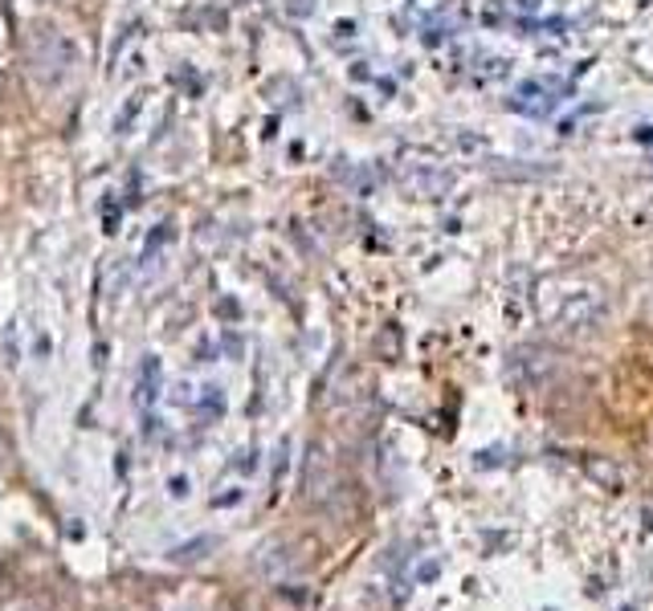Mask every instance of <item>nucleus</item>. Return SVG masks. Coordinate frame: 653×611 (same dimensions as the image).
Listing matches in <instances>:
<instances>
[{
  "label": "nucleus",
  "mask_w": 653,
  "mask_h": 611,
  "mask_svg": "<svg viewBox=\"0 0 653 611\" xmlns=\"http://www.w3.org/2000/svg\"><path fill=\"white\" fill-rule=\"evenodd\" d=\"M539 314L560 331H589L605 319V293L592 281H551L539 293Z\"/></svg>",
  "instance_id": "1"
},
{
  "label": "nucleus",
  "mask_w": 653,
  "mask_h": 611,
  "mask_svg": "<svg viewBox=\"0 0 653 611\" xmlns=\"http://www.w3.org/2000/svg\"><path fill=\"white\" fill-rule=\"evenodd\" d=\"M29 61L33 74L41 77L46 86H62L70 70H74V46L58 25H33L29 33Z\"/></svg>",
  "instance_id": "2"
},
{
  "label": "nucleus",
  "mask_w": 653,
  "mask_h": 611,
  "mask_svg": "<svg viewBox=\"0 0 653 611\" xmlns=\"http://www.w3.org/2000/svg\"><path fill=\"white\" fill-rule=\"evenodd\" d=\"M405 183H408V188H413V192H417V196H425V200H441V196H446V192H450V188H453V176H450V171L429 168V164H425V168H413V171H408Z\"/></svg>",
  "instance_id": "3"
},
{
  "label": "nucleus",
  "mask_w": 653,
  "mask_h": 611,
  "mask_svg": "<svg viewBox=\"0 0 653 611\" xmlns=\"http://www.w3.org/2000/svg\"><path fill=\"white\" fill-rule=\"evenodd\" d=\"M143 94H131V98H127V107H123V115H115V135H127V131H131V122H135V115H140V103Z\"/></svg>",
  "instance_id": "4"
},
{
  "label": "nucleus",
  "mask_w": 653,
  "mask_h": 611,
  "mask_svg": "<svg viewBox=\"0 0 653 611\" xmlns=\"http://www.w3.org/2000/svg\"><path fill=\"white\" fill-rule=\"evenodd\" d=\"M314 9V0H290V13L295 16H307Z\"/></svg>",
  "instance_id": "5"
}]
</instances>
